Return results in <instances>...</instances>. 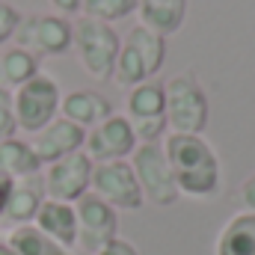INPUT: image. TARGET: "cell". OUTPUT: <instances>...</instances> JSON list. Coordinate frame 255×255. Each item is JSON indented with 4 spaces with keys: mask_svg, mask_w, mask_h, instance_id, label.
<instances>
[{
    "mask_svg": "<svg viewBox=\"0 0 255 255\" xmlns=\"http://www.w3.org/2000/svg\"><path fill=\"white\" fill-rule=\"evenodd\" d=\"M166 160L175 175V187L190 199H211L220 193L223 172L217 151L205 142L202 133H175L169 130L163 139Z\"/></svg>",
    "mask_w": 255,
    "mask_h": 255,
    "instance_id": "1",
    "label": "cell"
},
{
    "mask_svg": "<svg viewBox=\"0 0 255 255\" xmlns=\"http://www.w3.org/2000/svg\"><path fill=\"white\" fill-rule=\"evenodd\" d=\"M163 63H166V39L151 33L148 27L136 24L122 39L116 68H113V80L125 89L139 86L145 80H154V74L163 68Z\"/></svg>",
    "mask_w": 255,
    "mask_h": 255,
    "instance_id": "2",
    "label": "cell"
},
{
    "mask_svg": "<svg viewBox=\"0 0 255 255\" xmlns=\"http://www.w3.org/2000/svg\"><path fill=\"white\" fill-rule=\"evenodd\" d=\"M71 27H74L71 48L77 54V63L83 65V71L92 80H113L116 57H119V48H122V39L113 30V24L80 18Z\"/></svg>",
    "mask_w": 255,
    "mask_h": 255,
    "instance_id": "3",
    "label": "cell"
},
{
    "mask_svg": "<svg viewBox=\"0 0 255 255\" xmlns=\"http://www.w3.org/2000/svg\"><path fill=\"white\" fill-rule=\"evenodd\" d=\"M166 89V125L175 133H202L211 119L208 95L193 71H181L163 83Z\"/></svg>",
    "mask_w": 255,
    "mask_h": 255,
    "instance_id": "4",
    "label": "cell"
},
{
    "mask_svg": "<svg viewBox=\"0 0 255 255\" xmlns=\"http://www.w3.org/2000/svg\"><path fill=\"white\" fill-rule=\"evenodd\" d=\"M133 166V175L139 181L142 199L154 208H169L178 202V187H175V175L172 166L166 160L163 142H139L133 148V154L128 157Z\"/></svg>",
    "mask_w": 255,
    "mask_h": 255,
    "instance_id": "5",
    "label": "cell"
},
{
    "mask_svg": "<svg viewBox=\"0 0 255 255\" xmlns=\"http://www.w3.org/2000/svg\"><path fill=\"white\" fill-rule=\"evenodd\" d=\"M60 101H63V92H60V83L51 74L39 71L36 77H30L24 86H18L12 92V107H15L18 130L39 133L45 125H51L57 119Z\"/></svg>",
    "mask_w": 255,
    "mask_h": 255,
    "instance_id": "6",
    "label": "cell"
},
{
    "mask_svg": "<svg viewBox=\"0 0 255 255\" xmlns=\"http://www.w3.org/2000/svg\"><path fill=\"white\" fill-rule=\"evenodd\" d=\"M74 27L63 15H27L15 30V45L33 57H63L71 48Z\"/></svg>",
    "mask_w": 255,
    "mask_h": 255,
    "instance_id": "7",
    "label": "cell"
},
{
    "mask_svg": "<svg viewBox=\"0 0 255 255\" xmlns=\"http://www.w3.org/2000/svg\"><path fill=\"white\" fill-rule=\"evenodd\" d=\"M77 214V247L83 253L95 255L101 247L119 238V211L98 199L95 193H86L74 202Z\"/></svg>",
    "mask_w": 255,
    "mask_h": 255,
    "instance_id": "8",
    "label": "cell"
},
{
    "mask_svg": "<svg viewBox=\"0 0 255 255\" xmlns=\"http://www.w3.org/2000/svg\"><path fill=\"white\" fill-rule=\"evenodd\" d=\"M98 199H104L107 205H113L116 211H139L145 205L139 181L133 175L130 160H110V163H95L92 169V187Z\"/></svg>",
    "mask_w": 255,
    "mask_h": 255,
    "instance_id": "9",
    "label": "cell"
},
{
    "mask_svg": "<svg viewBox=\"0 0 255 255\" xmlns=\"http://www.w3.org/2000/svg\"><path fill=\"white\" fill-rule=\"evenodd\" d=\"M92 169H95V163L89 160L86 151H74L68 157H60V160L48 163L45 175H42L45 196L74 205L80 196H86L89 187H92Z\"/></svg>",
    "mask_w": 255,
    "mask_h": 255,
    "instance_id": "10",
    "label": "cell"
},
{
    "mask_svg": "<svg viewBox=\"0 0 255 255\" xmlns=\"http://www.w3.org/2000/svg\"><path fill=\"white\" fill-rule=\"evenodd\" d=\"M136 133L130 128V119L122 113L107 116L101 125L86 130L83 151L89 154L92 163H110V160H128L136 148Z\"/></svg>",
    "mask_w": 255,
    "mask_h": 255,
    "instance_id": "11",
    "label": "cell"
},
{
    "mask_svg": "<svg viewBox=\"0 0 255 255\" xmlns=\"http://www.w3.org/2000/svg\"><path fill=\"white\" fill-rule=\"evenodd\" d=\"M83 142H86V130L74 122H68L63 116H57L51 125H45L39 133H33L30 145L33 151L39 154L42 166L60 160V157H68L74 151H83Z\"/></svg>",
    "mask_w": 255,
    "mask_h": 255,
    "instance_id": "12",
    "label": "cell"
},
{
    "mask_svg": "<svg viewBox=\"0 0 255 255\" xmlns=\"http://www.w3.org/2000/svg\"><path fill=\"white\" fill-rule=\"evenodd\" d=\"M60 116L74 122V125H80L83 130H89V128L101 125L107 116H113V104H110L107 95H101L95 89H74V92L63 95Z\"/></svg>",
    "mask_w": 255,
    "mask_h": 255,
    "instance_id": "13",
    "label": "cell"
},
{
    "mask_svg": "<svg viewBox=\"0 0 255 255\" xmlns=\"http://www.w3.org/2000/svg\"><path fill=\"white\" fill-rule=\"evenodd\" d=\"M33 226L39 232H45L51 241H57L65 250H74L77 247V214H74V205L68 202H57V199H45Z\"/></svg>",
    "mask_w": 255,
    "mask_h": 255,
    "instance_id": "14",
    "label": "cell"
},
{
    "mask_svg": "<svg viewBox=\"0 0 255 255\" xmlns=\"http://www.w3.org/2000/svg\"><path fill=\"white\" fill-rule=\"evenodd\" d=\"M45 181L42 175H30V178H18L12 184V193H9V202L0 214V220L12 223V226H27L36 220L42 202H45Z\"/></svg>",
    "mask_w": 255,
    "mask_h": 255,
    "instance_id": "15",
    "label": "cell"
},
{
    "mask_svg": "<svg viewBox=\"0 0 255 255\" xmlns=\"http://www.w3.org/2000/svg\"><path fill=\"white\" fill-rule=\"evenodd\" d=\"M136 12L142 27L169 39L187 18V0H136Z\"/></svg>",
    "mask_w": 255,
    "mask_h": 255,
    "instance_id": "16",
    "label": "cell"
},
{
    "mask_svg": "<svg viewBox=\"0 0 255 255\" xmlns=\"http://www.w3.org/2000/svg\"><path fill=\"white\" fill-rule=\"evenodd\" d=\"M125 116L130 122H154V119H166V89L157 80H145L139 86L128 89L125 101Z\"/></svg>",
    "mask_w": 255,
    "mask_h": 255,
    "instance_id": "17",
    "label": "cell"
},
{
    "mask_svg": "<svg viewBox=\"0 0 255 255\" xmlns=\"http://www.w3.org/2000/svg\"><path fill=\"white\" fill-rule=\"evenodd\" d=\"M214 255H255V214H235L217 235Z\"/></svg>",
    "mask_w": 255,
    "mask_h": 255,
    "instance_id": "18",
    "label": "cell"
},
{
    "mask_svg": "<svg viewBox=\"0 0 255 255\" xmlns=\"http://www.w3.org/2000/svg\"><path fill=\"white\" fill-rule=\"evenodd\" d=\"M0 169L18 181V178L42 175V169H45V166H42L39 154L33 151V145H30L27 139L9 136V139H3V142H0Z\"/></svg>",
    "mask_w": 255,
    "mask_h": 255,
    "instance_id": "19",
    "label": "cell"
},
{
    "mask_svg": "<svg viewBox=\"0 0 255 255\" xmlns=\"http://www.w3.org/2000/svg\"><path fill=\"white\" fill-rule=\"evenodd\" d=\"M36 74H39V57H33L30 51L18 45L0 51V86H6L9 92H15Z\"/></svg>",
    "mask_w": 255,
    "mask_h": 255,
    "instance_id": "20",
    "label": "cell"
},
{
    "mask_svg": "<svg viewBox=\"0 0 255 255\" xmlns=\"http://www.w3.org/2000/svg\"><path fill=\"white\" fill-rule=\"evenodd\" d=\"M9 247L18 255H71V250L60 247L57 241H51L45 232H39L33 223L27 226H12L9 235H6Z\"/></svg>",
    "mask_w": 255,
    "mask_h": 255,
    "instance_id": "21",
    "label": "cell"
},
{
    "mask_svg": "<svg viewBox=\"0 0 255 255\" xmlns=\"http://www.w3.org/2000/svg\"><path fill=\"white\" fill-rule=\"evenodd\" d=\"M133 12H136V0H83V18L104 21V24L122 21Z\"/></svg>",
    "mask_w": 255,
    "mask_h": 255,
    "instance_id": "22",
    "label": "cell"
},
{
    "mask_svg": "<svg viewBox=\"0 0 255 255\" xmlns=\"http://www.w3.org/2000/svg\"><path fill=\"white\" fill-rule=\"evenodd\" d=\"M18 122H15V107H12V92L6 86H0V142L15 136Z\"/></svg>",
    "mask_w": 255,
    "mask_h": 255,
    "instance_id": "23",
    "label": "cell"
},
{
    "mask_svg": "<svg viewBox=\"0 0 255 255\" xmlns=\"http://www.w3.org/2000/svg\"><path fill=\"white\" fill-rule=\"evenodd\" d=\"M18 24H21V12L12 3H3L0 0V45H6L9 39H15Z\"/></svg>",
    "mask_w": 255,
    "mask_h": 255,
    "instance_id": "24",
    "label": "cell"
},
{
    "mask_svg": "<svg viewBox=\"0 0 255 255\" xmlns=\"http://www.w3.org/2000/svg\"><path fill=\"white\" fill-rule=\"evenodd\" d=\"M238 205H241V211L255 214V172L241 181V187H238Z\"/></svg>",
    "mask_w": 255,
    "mask_h": 255,
    "instance_id": "25",
    "label": "cell"
},
{
    "mask_svg": "<svg viewBox=\"0 0 255 255\" xmlns=\"http://www.w3.org/2000/svg\"><path fill=\"white\" fill-rule=\"evenodd\" d=\"M95 255H139V253H136L133 244H128L125 238H116V241H110L107 247H101Z\"/></svg>",
    "mask_w": 255,
    "mask_h": 255,
    "instance_id": "26",
    "label": "cell"
},
{
    "mask_svg": "<svg viewBox=\"0 0 255 255\" xmlns=\"http://www.w3.org/2000/svg\"><path fill=\"white\" fill-rule=\"evenodd\" d=\"M51 6L60 12V15H77V12H83V0H51Z\"/></svg>",
    "mask_w": 255,
    "mask_h": 255,
    "instance_id": "27",
    "label": "cell"
},
{
    "mask_svg": "<svg viewBox=\"0 0 255 255\" xmlns=\"http://www.w3.org/2000/svg\"><path fill=\"white\" fill-rule=\"evenodd\" d=\"M12 184H15V178H12V175H6V172L0 169V214H3V208H6V202H9Z\"/></svg>",
    "mask_w": 255,
    "mask_h": 255,
    "instance_id": "28",
    "label": "cell"
},
{
    "mask_svg": "<svg viewBox=\"0 0 255 255\" xmlns=\"http://www.w3.org/2000/svg\"><path fill=\"white\" fill-rule=\"evenodd\" d=\"M0 255H18L15 250H12V247H9V241H6V238L0 241Z\"/></svg>",
    "mask_w": 255,
    "mask_h": 255,
    "instance_id": "29",
    "label": "cell"
},
{
    "mask_svg": "<svg viewBox=\"0 0 255 255\" xmlns=\"http://www.w3.org/2000/svg\"><path fill=\"white\" fill-rule=\"evenodd\" d=\"M0 223H3V220H0Z\"/></svg>",
    "mask_w": 255,
    "mask_h": 255,
    "instance_id": "30",
    "label": "cell"
}]
</instances>
